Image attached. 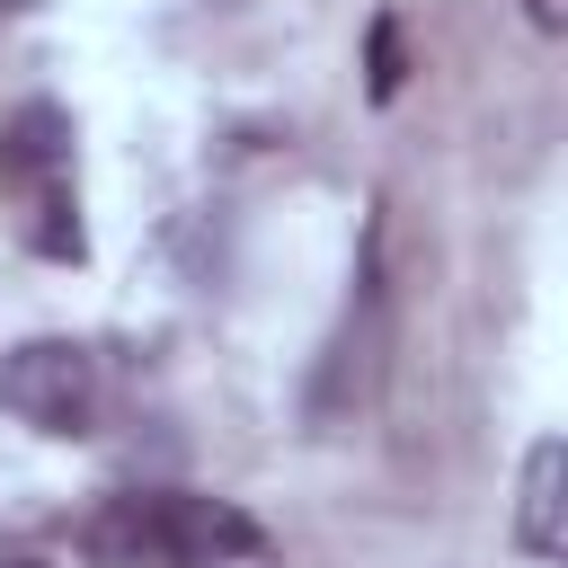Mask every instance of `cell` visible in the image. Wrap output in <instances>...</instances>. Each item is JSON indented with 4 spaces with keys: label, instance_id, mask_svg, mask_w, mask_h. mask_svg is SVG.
I'll list each match as a JSON object with an SVG mask.
<instances>
[{
    "label": "cell",
    "instance_id": "obj_1",
    "mask_svg": "<svg viewBox=\"0 0 568 568\" xmlns=\"http://www.w3.org/2000/svg\"><path fill=\"white\" fill-rule=\"evenodd\" d=\"M80 550L98 568H240L266 559V524L204 488H115L80 524Z\"/></svg>",
    "mask_w": 568,
    "mask_h": 568
},
{
    "label": "cell",
    "instance_id": "obj_5",
    "mask_svg": "<svg viewBox=\"0 0 568 568\" xmlns=\"http://www.w3.org/2000/svg\"><path fill=\"white\" fill-rule=\"evenodd\" d=\"M559 435H541L532 453H524V488H515V550L532 559V568H550L559 559Z\"/></svg>",
    "mask_w": 568,
    "mask_h": 568
},
{
    "label": "cell",
    "instance_id": "obj_7",
    "mask_svg": "<svg viewBox=\"0 0 568 568\" xmlns=\"http://www.w3.org/2000/svg\"><path fill=\"white\" fill-rule=\"evenodd\" d=\"M399 89H408V44H399V18L382 9V18L364 27V98H373V106H390Z\"/></svg>",
    "mask_w": 568,
    "mask_h": 568
},
{
    "label": "cell",
    "instance_id": "obj_8",
    "mask_svg": "<svg viewBox=\"0 0 568 568\" xmlns=\"http://www.w3.org/2000/svg\"><path fill=\"white\" fill-rule=\"evenodd\" d=\"M524 18L532 27H559V0H524Z\"/></svg>",
    "mask_w": 568,
    "mask_h": 568
},
{
    "label": "cell",
    "instance_id": "obj_4",
    "mask_svg": "<svg viewBox=\"0 0 568 568\" xmlns=\"http://www.w3.org/2000/svg\"><path fill=\"white\" fill-rule=\"evenodd\" d=\"M62 169H71V115L53 98H27L18 115H0V186L44 195L62 186Z\"/></svg>",
    "mask_w": 568,
    "mask_h": 568
},
{
    "label": "cell",
    "instance_id": "obj_3",
    "mask_svg": "<svg viewBox=\"0 0 568 568\" xmlns=\"http://www.w3.org/2000/svg\"><path fill=\"white\" fill-rule=\"evenodd\" d=\"M0 408L36 435H89L98 426V355L80 337H18L0 355Z\"/></svg>",
    "mask_w": 568,
    "mask_h": 568
},
{
    "label": "cell",
    "instance_id": "obj_2",
    "mask_svg": "<svg viewBox=\"0 0 568 568\" xmlns=\"http://www.w3.org/2000/svg\"><path fill=\"white\" fill-rule=\"evenodd\" d=\"M382 248H390V204H373L364 222V266H355V302H346V328L328 337L320 373H311V417H337L373 390L382 373V337H390V275H382Z\"/></svg>",
    "mask_w": 568,
    "mask_h": 568
},
{
    "label": "cell",
    "instance_id": "obj_6",
    "mask_svg": "<svg viewBox=\"0 0 568 568\" xmlns=\"http://www.w3.org/2000/svg\"><path fill=\"white\" fill-rule=\"evenodd\" d=\"M27 248H36V257H53V266H80V257H89V231H80V204H71V186H44V195H36Z\"/></svg>",
    "mask_w": 568,
    "mask_h": 568
}]
</instances>
